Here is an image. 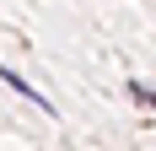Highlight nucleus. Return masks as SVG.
I'll use <instances>...</instances> for the list:
<instances>
[{"instance_id": "nucleus-2", "label": "nucleus", "mask_w": 156, "mask_h": 151, "mask_svg": "<svg viewBox=\"0 0 156 151\" xmlns=\"http://www.w3.org/2000/svg\"><path fill=\"white\" fill-rule=\"evenodd\" d=\"M129 92H135L140 103H151V108H156V87H145V81H135V87H129Z\"/></svg>"}, {"instance_id": "nucleus-1", "label": "nucleus", "mask_w": 156, "mask_h": 151, "mask_svg": "<svg viewBox=\"0 0 156 151\" xmlns=\"http://www.w3.org/2000/svg\"><path fill=\"white\" fill-rule=\"evenodd\" d=\"M0 81H5V87H11V92H22L27 103H38V108H54V103H48V97H43V92L32 87V81H22V76H16L11 65H0Z\"/></svg>"}]
</instances>
